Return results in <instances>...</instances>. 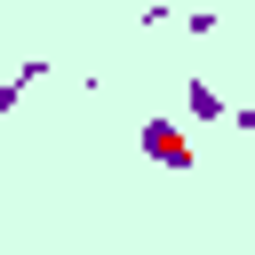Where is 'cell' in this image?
Returning <instances> with one entry per match:
<instances>
[]
</instances>
